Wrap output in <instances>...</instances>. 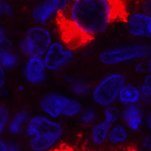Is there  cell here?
<instances>
[{"instance_id": "cell-1", "label": "cell", "mask_w": 151, "mask_h": 151, "mask_svg": "<svg viewBox=\"0 0 151 151\" xmlns=\"http://www.w3.org/2000/svg\"><path fill=\"white\" fill-rule=\"evenodd\" d=\"M124 0H70L69 8L58 16L65 42L79 47L105 32L113 22L126 17Z\"/></svg>"}, {"instance_id": "cell-2", "label": "cell", "mask_w": 151, "mask_h": 151, "mask_svg": "<svg viewBox=\"0 0 151 151\" xmlns=\"http://www.w3.org/2000/svg\"><path fill=\"white\" fill-rule=\"evenodd\" d=\"M64 133V126L60 121L43 114L29 117L23 132L27 138V146L30 151L55 150Z\"/></svg>"}, {"instance_id": "cell-3", "label": "cell", "mask_w": 151, "mask_h": 151, "mask_svg": "<svg viewBox=\"0 0 151 151\" xmlns=\"http://www.w3.org/2000/svg\"><path fill=\"white\" fill-rule=\"evenodd\" d=\"M150 55V45L131 43L102 50L98 55V60L104 65H117L132 60H144Z\"/></svg>"}, {"instance_id": "cell-4", "label": "cell", "mask_w": 151, "mask_h": 151, "mask_svg": "<svg viewBox=\"0 0 151 151\" xmlns=\"http://www.w3.org/2000/svg\"><path fill=\"white\" fill-rule=\"evenodd\" d=\"M52 41V31L47 26L36 24L26 30L24 37L18 43L17 52L24 58L43 57Z\"/></svg>"}, {"instance_id": "cell-5", "label": "cell", "mask_w": 151, "mask_h": 151, "mask_svg": "<svg viewBox=\"0 0 151 151\" xmlns=\"http://www.w3.org/2000/svg\"><path fill=\"white\" fill-rule=\"evenodd\" d=\"M126 84V77L121 73H111L92 88L93 102L100 107H107L117 102L118 95Z\"/></svg>"}, {"instance_id": "cell-6", "label": "cell", "mask_w": 151, "mask_h": 151, "mask_svg": "<svg viewBox=\"0 0 151 151\" xmlns=\"http://www.w3.org/2000/svg\"><path fill=\"white\" fill-rule=\"evenodd\" d=\"M42 58L47 72H58L74 60L75 52L64 41L53 40Z\"/></svg>"}, {"instance_id": "cell-7", "label": "cell", "mask_w": 151, "mask_h": 151, "mask_svg": "<svg viewBox=\"0 0 151 151\" xmlns=\"http://www.w3.org/2000/svg\"><path fill=\"white\" fill-rule=\"evenodd\" d=\"M68 99H69V96L52 92L41 97L38 107H40L41 114L58 120L64 117Z\"/></svg>"}, {"instance_id": "cell-8", "label": "cell", "mask_w": 151, "mask_h": 151, "mask_svg": "<svg viewBox=\"0 0 151 151\" xmlns=\"http://www.w3.org/2000/svg\"><path fill=\"white\" fill-rule=\"evenodd\" d=\"M23 77L28 84L40 86L47 80V70L42 57H29L23 65Z\"/></svg>"}, {"instance_id": "cell-9", "label": "cell", "mask_w": 151, "mask_h": 151, "mask_svg": "<svg viewBox=\"0 0 151 151\" xmlns=\"http://www.w3.org/2000/svg\"><path fill=\"white\" fill-rule=\"evenodd\" d=\"M126 29L128 33L136 38H149L148 26L151 23V14L144 11H135L126 15Z\"/></svg>"}, {"instance_id": "cell-10", "label": "cell", "mask_w": 151, "mask_h": 151, "mask_svg": "<svg viewBox=\"0 0 151 151\" xmlns=\"http://www.w3.org/2000/svg\"><path fill=\"white\" fill-rule=\"evenodd\" d=\"M125 127L131 131H138L143 125L144 114L139 104L124 106L120 114Z\"/></svg>"}, {"instance_id": "cell-11", "label": "cell", "mask_w": 151, "mask_h": 151, "mask_svg": "<svg viewBox=\"0 0 151 151\" xmlns=\"http://www.w3.org/2000/svg\"><path fill=\"white\" fill-rule=\"evenodd\" d=\"M58 17V13L52 6L47 1H40L37 5H35L31 10V18L33 22L37 25L47 26L52 18Z\"/></svg>"}, {"instance_id": "cell-12", "label": "cell", "mask_w": 151, "mask_h": 151, "mask_svg": "<svg viewBox=\"0 0 151 151\" xmlns=\"http://www.w3.org/2000/svg\"><path fill=\"white\" fill-rule=\"evenodd\" d=\"M29 117H30L29 112L27 110H24V109L15 112L13 115L10 116L6 132L13 137L20 136L24 132V129H25Z\"/></svg>"}, {"instance_id": "cell-13", "label": "cell", "mask_w": 151, "mask_h": 151, "mask_svg": "<svg viewBox=\"0 0 151 151\" xmlns=\"http://www.w3.org/2000/svg\"><path fill=\"white\" fill-rule=\"evenodd\" d=\"M117 101L122 106H128V105H135L141 103V92L140 88L132 84H127L122 87L118 95Z\"/></svg>"}, {"instance_id": "cell-14", "label": "cell", "mask_w": 151, "mask_h": 151, "mask_svg": "<svg viewBox=\"0 0 151 151\" xmlns=\"http://www.w3.org/2000/svg\"><path fill=\"white\" fill-rule=\"evenodd\" d=\"M64 78L68 84L70 85V92L76 97L84 98V97H87L88 95L91 94L92 87L87 81H85L83 79H78V78L72 77V76H65Z\"/></svg>"}, {"instance_id": "cell-15", "label": "cell", "mask_w": 151, "mask_h": 151, "mask_svg": "<svg viewBox=\"0 0 151 151\" xmlns=\"http://www.w3.org/2000/svg\"><path fill=\"white\" fill-rule=\"evenodd\" d=\"M109 130H110V127L103 120L101 122H96L94 125H92L91 132H90L92 143L96 146L104 145L107 142Z\"/></svg>"}, {"instance_id": "cell-16", "label": "cell", "mask_w": 151, "mask_h": 151, "mask_svg": "<svg viewBox=\"0 0 151 151\" xmlns=\"http://www.w3.org/2000/svg\"><path fill=\"white\" fill-rule=\"evenodd\" d=\"M129 138L128 129L125 127L124 124L116 123L112 126L108 132V138L107 142L111 145H121L125 143Z\"/></svg>"}, {"instance_id": "cell-17", "label": "cell", "mask_w": 151, "mask_h": 151, "mask_svg": "<svg viewBox=\"0 0 151 151\" xmlns=\"http://www.w3.org/2000/svg\"><path fill=\"white\" fill-rule=\"evenodd\" d=\"M21 63V55L18 52L14 50H7L0 53V65H2L4 70H13L19 67Z\"/></svg>"}, {"instance_id": "cell-18", "label": "cell", "mask_w": 151, "mask_h": 151, "mask_svg": "<svg viewBox=\"0 0 151 151\" xmlns=\"http://www.w3.org/2000/svg\"><path fill=\"white\" fill-rule=\"evenodd\" d=\"M120 114L121 111L119 110V108L115 105H109L107 107H104V119L103 121L109 127H112L118 122V120L120 119Z\"/></svg>"}, {"instance_id": "cell-19", "label": "cell", "mask_w": 151, "mask_h": 151, "mask_svg": "<svg viewBox=\"0 0 151 151\" xmlns=\"http://www.w3.org/2000/svg\"><path fill=\"white\" fill-rule=\"evenodd\" d=\"M80 122L84 126H92L97 122V118H98V113L92 107L89 108H84L79 116Z\"/></svg>"}, {"instance_id": "cell-20", "label": "cell", "mask_w": 151, "mask_h": 151, "mask_svg": "<svg viewBox=\"0 0 151 151\" xmlns=\"http://www.w3.org/2000/svg\"><path fill=\"white\" fill-rule=\"evenodd\" d=\"M140 92H141V103L151 104V73H148L144 77L143 82L141 84Z\"/></svg>"}, {"instance_id": "cell-21", "label": "cell", "mask_w": 151, "mask_h": 151, "mask_svg": "<svg viewBox=\"0 0 151 151\" xmlns=\"http://www.w3.org/2000/svg\"><path fill=\"white\" fill-rule=\"evenodd\" d=\"M10 116L11 114L8 107L0 104V138H2L4 133L7 131V126H8Z\"/></svg>"}, {"instance_id": "cell-22", "label": "cell", "mask_w": 151, "mask_h": 151, "mask_svg": "<svg viewBox=\"0 0 151 151\" xmlns=\"http://www.w3.org/2000/svg\"><path fill=\"white\" fill-rule=\"evenodd\" d=\"M47 1L57 11L58 17L67 11V9L69 8V5L70 3V0H47Z\"/></svg>"}, {"instance_id": "cell-23", "label": "cell", "mask_w": 151, "mask_h": 151, "mask_svg": "<svg viewBox=\"0 0 151 151\" xmlns=\"http://www.w3.org/2000/svg\"><path fill=\"white\" fill-rule=\"evenodd\" d=\"M14 9L13 6L6 0H0V16H9L13 15Z\"/></svg>"}, {"instance_id": "cell-24", "label": "cell", "mask_w": 151, "mask_h": 151, "mask_svg": "<svg viewBox=\"0 0 151 151\" xmlns=\"http://www.w3.org/2000/svg\"><path fill=\"white\" fill-rule=\"evenodd\" d=\"M7 148H8V151H25L23 146L20 143H18L17 141L14 140L7 142Z\"/></svg>"}, {"instance_id": "cell-25", "label": "cell", "mask_w": 151, "mask_h": 151, "mask_svg": "<svg viewBox=\"0 0 151 151\" xmlns=\"http://www.w3.org/2000/svg\"><path fill=\"white\" fill-rule=\"evenodd\" d=\"M133 70H134V72L137 73V74H143V73L147 72V70H146L145 62H143V60H137V63H136V64L134 65Z\"/></svg>"}, {"instance_id": "cell-26", "label": "cell", "mask_w": 151, "mask_h": 151, "mask_svg": "<svg viewBox=\"0 0 151 151\" xmlns=\"http://www.w3.org/2000/svg\"><path fill=\"white\" fill-rule=\"evenodd\" d=\"M141 147L143 148V150L151 151V134L150 135H147L143 139L142 143H141Z\"/></svg>"}, {"instance_id": "cell-27", "label": "cell", "mask_w": 151, "mask_h": 151, "mask_svg": "<svg viewBox=\"0 0 151 151\" xmlns=\"http://www.w3.org/2000/svg\"><path fill=\"white\" fill-rule=\"evenodd\" d=\"M6 84V70L0 65V89L5 87Z\"/></svg>"}, {"instance_id": "cell-28", "label": "cell", "mask_w": 151, "mask_h": 151, "mask_svg": "<svg viewBox=\"0 0 151 151\" xmlns=\"http://www.w3.org/2000/svg\"><path fill=\"white\" fill-rule=\"evenodd\" d=\"M0 151H8L7 148V141L0 138Z\"/></svg>"}, {"instance_id": "cell-29", "label": "cell", "mask_w": 151, "mask_h": 151, "mask_svg": "<svg viewBox=\"0 0 151 151\" xmlns=\"http://www.w3.org/2000/svg\"><path fill=\"white\" fill-rule=\"evenodd\" d=\"M144 6H146V9H143L142 11H144L148 14H151V0H147V1L145 2Z\"/></svg>"}, {"instance_id": "cell-30", "label": "cell", "mask_w": 151, "mask_h": 151, "mask_svg": "<svg viewBox=\"0 0 151 151\" xmlns=\"http://www.w3.org/2000/svg\"><path fill=\"white\" fill-rule=\"evenodd\" d=\"M145 65H146V70H147L148 73H151V55L146 58Z\"/></svg>"}, {"instance_id": "cell-31", "label": "cell", "mask_w": 151, "mask_h": 151, "mask_svg": "<svg viewBox=\"0 0 151 151\" xmlns=\"http://www.w3.org/2000/svg\"><path fill=\"white\" fill-rule=\"evenodd\" d=\"M6 36H7V35H6L5 29L2 27V26H0V40H2L3 38H5Z\"/></svg>"}, {"instance_id": "cell-32", "label": "cell", "mask_w": 151, "mask_h": 151, "mask_svg": "<svg viewBox=\"0 0 151 151\" xmlns=\"http://www.w3.org/2000/svg\"><path fill=\"white\" fill-rule=\"evenodd\" d=\"M9 92L7 91V89L5 87H3V88H1L0 89V97H3V96H6L7 94H8Z\"/></svg>"}, {"instance_id": "cell-33", "label": "cell", "mask_w": 151, "mask_h": 151, "mask_svg": "<svg viewBox=\"0 0 151 151\" xmlns=\"http://www.w3.org/2000/svg\"><path fill=\"white\" fill-rule=\"evenodd\" d=\"M146 124H147V127L150 129L151 131V114L147 117V121H146Z\"/></svg>"}, {"instance_id": "cell-34", "label": "cell", "mask_w": 151, "mask_h": 151, "mask_svg": "<svg viewBox=\"0 0 151 151\" xmlns=\"http://www.w3.org/2000/svg\"><path fill=\"white\" fill-rule=\"evenodd\" d=\"M16 90H17L18 92H23V91H24V87H23V85L19 84L18 86L16 87Z\"/></svg>"}, {"instance_id": "cell-35", "label": "cell", "mask_w": 151, "mask_h": 151, "mask_svg": "<svg viewBox=\"0 0 151 151\" xmlns=\"http://www.w3.org/2000/svg\"><path fill=\"white\" fill-rule=\"evenodd\" d=\"M148 33H149V38L151 40V23L149 24V26H148Z\"/></svg>"}, {"instance_id": "cell-36", "label": "cell", "mask_w": 151, "mask_h": 151, "mask_svg": "<svg viewBox=\"0 0 151 151\" xmlns=\"http://www.w3.org/2000/svg\"><path fill=\"white\" fill-rule=\"evenodd\" d=\"M52 151H60V150H57V149H55V150H52Z\"/></svg>"}, {"instance_id": "cell-37", "label": "cell", "mask_w": 151, "mask_h": 151, "mask_svg": "<svg viewBox=\"0 0 151 151\" xmlns=\"http://www.w3.org/2000/svg\"><path fill=\"white\" fill-rule=\"evenodd\" d=\"M37 1H43V0H37Z\"/></svg>"}]
</instances>
